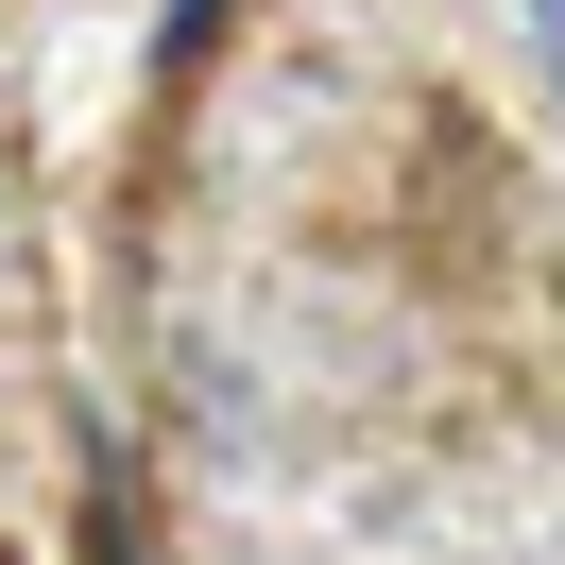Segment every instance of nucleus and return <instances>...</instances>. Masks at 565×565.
I'll use <instances>...</instances> for the list:
<instances>
[{
  "instance_id": "1",
  "label": "nucleus",
  "mask_w": 565,
  "mask_h": 565,
  "mask_svg": "<svg viewBox=\"0 0 565 565\" xmlns=\"http://www.w3.org/2000/svg\"><path fill=\"white\" fill-rule=\"evenodd\" d=\"M514 35H531V86H548V120H565V0H514Z\"/></svg>"
},
{
  "instance_id": "2",
  "label": "nucleus",
  "mask_w": 565,
  "mask_h": 565,
  "mask_svg": "<svg viewBox=\"0 0 565 565\" xmlns=\"http://www.w3.org/2000/svg\"><path fill=\"white\" fill-rule=\"evenodd\" d=\"M223 18H241V0H172V18H154V70H189V52L223 35Z\"/></svg>"
}]
</instances>
